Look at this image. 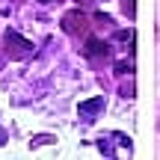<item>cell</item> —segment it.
I'll list each match as a JSON object with an SVG mask.
<instances>
[{
  "instance_id": "ba28073f",
  "label": "cell",
  "mask_w": 160,
  "mask_h": 160,
  "mask_svg": "<svg viewBox=\"0 0 160 160\" xmlns=\"http://www.w3.org/2000/svg\"><path fill=\"white\" fill-rule=\"evenodd\" d=\"M3 142H6V133H3V131H0V145H3Z\"/></svg>"
},
{
  "instance_id": "5b68a950",
  "label": "cell",
  "mask_w": 160,
  "mask_h": 160,
  "mask_svg": "<svg viewBox=\"0 0 160 160\" xmlns=\"http://www.w3.org/2000/svg\"><path fill=\"white\" fill-rule=\"evenodd\" d=\"M116 42H133V33L131 30H119L116 33Z\"/></svg>"
},
{
  "instance_id": "8992f818",
  "label": "cell",
  "mask_w": 160,
  "mask_h": 160,
  "mask_svg": "<svg viewBox=\"0 0 160 160\" xmlns=\"http://www.w3.org/2000/svg\"><path fill=\"white\" fill-rule=\"evenodd\" d=\"M125 71H131V62H119L116 65V74H125Z\"/></svg>"
},
{
  "instance_id": "52a82bcc",
  "label": "cell",
  "mask_w": 160,
  "mask_h": 160,
  "mask_svg": "<svg viewBox=\"0 0 160 160\" xmlns=\"http://www.w3.org/2000/svg\"><path fill=\"white\" fill-rule=\"evenodd\" d=\"M125 12H133V0H125Z\"/></svg>"
},
{
  "instance_id": "7a4b0ae2",
  "label": "cell",
  "mask_w": 160,
  "mask_h": 160,
  "mask_svg": "<svg viewBox=\"0 0 160 160\" xmlns=\"http://www.w3.org/2000/svg\"><path fill=\"white\" fill-rule=\"evenodd\" d=\"M83 27H86V15H83L80 9L65 12V18H62V30H65V33H71V36H74V33H80Z\"/></svg>"
},
{
  "instance_id": "3957f363",
  "label": "cell",
  "mask_w": 160,
  "mask_h": 160,
  "mask_svg": "<svg viewBox=\"0 0 160 160\" xmlns=\"http://www.w3.org/2000/svg\"><path fill=\"white\" fill-rule=\"evenodd\" d=\"M101 110H104V98H92V101L80 104V116H86V119H92V116L101 113Z\"/></svg>"
},
{
  "instance_id": "6da1fadb",
  "label": "cell",
  "mask_w": 160,
  "mask_h": 160,
  "mask_svg": "<svg viewBox=\"0 0 160 160\" xmlns=\"http://www.w3.org/2000/svg\"><path fill=\"white\" fill-rule=\"evenodd\" d=\"M6 51H9L12 59H21V57H27V53H33V42L18 36L15 30H9V33H6Z\"/></svg>"
},
{
  "instance_id": "9c48e42d",
  "label": "cell",
  "mask_w": 160,
  "mask_h": 160,
  "mask_svg": "<svg viewBox=\"0 0 160 160\" xmlns=\"http://www.w3.org/2000/svg\"><path fill=\"white\" fill-rule=\"evenodd\" d=\"M42 3H51V0H42Z\"/></svg>"
},
{
  "instance_id": "277c9868",
  "label": "cell",
  "mask_w": 160,
  "mask_h": 160,
  "mask_svg": "<svg viewBox=\"0 0 160 160\" xmlns=\"http://www.w3.org/2000/svg\"><path fill=\"white\" fill-rule=\"evenodd\" d=\"M83 51L89 53V57H101V53H107V45H104V42H98V39H89Z\"/></svg>"
}]
</instances>
